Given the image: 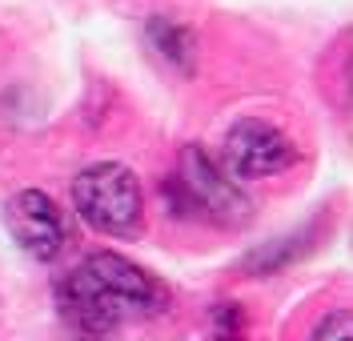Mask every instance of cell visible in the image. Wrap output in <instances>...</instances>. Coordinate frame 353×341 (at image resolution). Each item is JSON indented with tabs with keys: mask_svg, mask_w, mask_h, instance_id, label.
Masks as SVG:
<instances>
[{
	"mask_svg": "<svg viewBox=\"0 0 353 341\" xmlns=\"http://www.w3.org/2000/svg\"><path fill=\"white\" fill-rule=\"evenodd\" d=\"M221 169L237 181H261L277 177L289 165H297V145L289 141L273 121L261 116H241L221 136Z\"/></svg>",
	"mask_w": 353,
	"mask_h": 341,
	"instance_id": "obj_4",
	"label": "cell"
},
{
	"mask_svg": "<svg viewBox=\"0 0 353 341\" xmlns=\"http://www.w3.org/2000/svg\"><path fill=\"white\" fill-rule=\"evenodd\" d=\"M72 209L81 221L109 237H137L145 229L141 181L121 161H97L72 181Z\"/></svg>",
	"mask_w": 353,
	"mask_h": 341,
	"instance_id": "obj_3",
	"label": "cell"
},
{
	"mask_svg": "<svg viewBox=\"0 0 353 341\" xmlns=\"http://www.w3.org/2000/svg\"><path fill=\"white\" fill-rule=\"evenodd\" d=\"M217 341H245L241 338V313L233 305H221L217 309Z\"/></svg>",
	"mask_w": 353,
	"mask_h": 341,
	"instance_id": "obj_8",
	"label": "cell"
},
{
	"mask_svg": "<svg viewBox=\"0 0 353 341\" xmlns=\"http://www.w3.org/2000/svg\"><path fill=\"white\" fill-rule=\"evenodd\" d=\"M57 301L65 321L85 341H109L121 325L145 321L169 309L165 281L141 269L121 253H88L77 269L57 285Z\"/></svg>",
	"mask_w": 353,
	"mask_h": 341,
	"instance_id": "obj_1",
	"label": "cell"
},
{
	"mask_svg": "<svg viewBox=\"0 0 353 341\" xmlns=\"http://www.w3.org/2000/svg\"><path fill=\"white\" fill-rule=\"evenodd\" d=\"M4 225L12 233V241L37 261H57L72 241L68 213L41 189H21L4 205Z\"/></svg>",
	"mask_w": 353,
	"mask_h": 341,
	"instance_id": "obj_5",
	"label": "cell"
},
{
	"mask_svg": "<svg viewBox=\"0 0 353 341\" xmlns=\"http://www.w3.org/2000/svg\"><path fill=\"white\" fill-rule=\"evenodd\" d=\"M145 37L157 48V56L169 68H176L181 76H193L197 72V56H201V41L189 24L173 21V17H149L145 24Z\"/></svg>",
	"mask_w": 353,
	"mask_h": 341,
	"instance_id": "obj_6",
	"label": "cell"
},
{
	"mask_svg": "<svg viewBox=\"0 0 353 341\" xmlns=\"http://www.w3.org/2000/svg\"><path fill=\"white\" fill-rule=\"evenodd\" d=\"M309 341H353V318H350V309H333V313H325Z\"/></svg>",
	"mask_w": 353,
	"mask_h": 341,
	"instance_id": "obj_7",
	"label": "cell"
},
{
	"mask_svg": "<svg viewBox=\"0 0 353 341\" xmlns=\"http://www.w3.org/2000/svg\"><path fill=\"white\" fill-rule=\"evenodd\" d=\"M165 193H173L181 209H193L217 229H245L253 221L249 193L201 145H185L176 153V173L165 181Z\"/></svg>",
	"mask_w": 353,
	"mask_h": 341,
	"instance_id": "obj_2",
	"label": "cell"
}]
</instances>
